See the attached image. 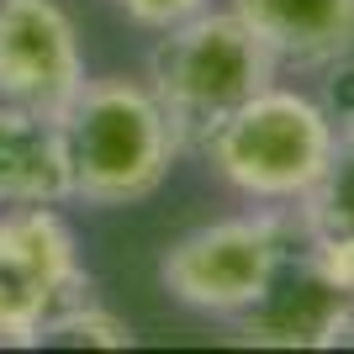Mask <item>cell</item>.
Wrapping results in <instances>:
<instances>
[{"instance_id":"6da1fadb","label":"cell","mask_w":354,"mask_h":354,"mask_svg":"<svg viewBox=\"0 0 354 354\" xmlns=\"http://www.w3.org/2000/svg\"><path fill=\"white\" fill-rule=\"evenodd\" d=\"M53 122L69 164V201L85 207L148 201L185 148L153 85L133 74H85V85Z\"/></svg>"},{"instance_id":"7a4b0ae2","label":"cell","mask_w":354,"mask_h":354,"mask_svg":"<svg viewBox=\"0 0 354 354\" xmlns=\"http://www.w3.org/2000/svg\"><path fill=\"white\" fill-rule=\"evenodd\" d=\"M339 127L317 95L291 85H265L233 117H222L201 138V159L227 191L265 201V207H301L333 159Z\"/></svg>"},{"instance_id":"3957f363","label":"cell","mask_w":354,"mask_h":354,"mask_svg":"<svg viewBox=\"0 0 354 354\" xmlns=\"http://www.w3.org/2000/svg\"><path fill=\"white\" fill-rule=\"evenodd\" d=\"M275 69L281 59L227 6H207L201 16L159 32L148 53V85L164 101L185 148H201V138L222 117H233L243 101L275 85Z\"/></svg>"},{"instance_id":"277c9868","label":"cell","mask_w":354,"mask_h":354,"mask_svg":"<svg viewBox=\"0 0 354 354\" xmlns=\"http://www.w3.org/2000/svg\"><path fill=\"white\" fill-rule=\"evenodd\" d=\"M296 233H301V217H286V212H249V217L207 222L164 249L159 281L191 312L243 317L291 259Z\"/></svg>"},{"instance_id":"5b68a950","label":"cell","mask_w":354,"mask_h":354,"mask_svg":"<svg viewBox=\"0 0 354 354\" xmlns=\"http://www.w3.org/2000/svg\"><path fill=\"white\" fill-rule=\"evenodd\" d=\"M80 296H90V275L80 265L74 227L53 201L0 207V344H43L48 317Z\"/></svg>"},{"instance_id":"8992f818","label":"cell","mask_w":354,"mask_h":354,"mask_svg":"<svg viewBox=\"0 0 354 354\" xmlns=\"http://www.w3.org/2000/svg\"><path fill=\"white\" fill-rule=\"evenodd\" d=\"M85 85L80 32L59 0H0V101L59 117Z\"/></svg>"},{"instance_id":"52a82bcc","label":"cell","mask_w":354,"mask_h":354,"mask_svg":"<svg viewBox=\"0 0 354 354\" xmlns=\"http://www.w3.org/2000/svg\"><path fill=\"white\" fill-rule=\"evenodd\" d=\"M227 11L296 69H323L354 53V0H227Z\"/></svg>"},{"instance_id":"ba28073f","label":"cell","mask_w":354,"mask_h":354,"mask_svg":"<svg viewBox=\"0 0 354 354\" xmlns=\"http://www.w3.org/2000/svg\"><path fill=\"white\" fill-rule=\"evenodd\" d=\"M344 307V296L307 265V249L291 254L281 275L270 281V291L254 301L243 317H233L238 333L254 344H286V349H323V333L333 323V312Z\"/></svg>"},{"instance_id":"9c48e42d","label":"cell","mask_w":354,"mask_h":354,"mask_svg":"<svg viewBox=\"0 0 354 354\" xmlns=\"http://www.w3.org/2000/svg\"><path fill=\"white\" fill-rule=\"evenodd\" d=\"M11 201H69V164L59 122L0 101V207Z\"/></svg>"},{"instance_id":"30bf717a","label":"cell","mask_w":354,"mask_h":354,"mask_svg":"<svg viewBox=\"0 0 354 354\" xmlns=\"http://www.w3.org/2000/svg\"><path fill=\"white\" fill-rule=\"evenodd\" d=\"M296 217H301V233L307 238H354V127L339 133L323 180L296 207Z\"/></svg>"},{"instance_id":"8fae6325","label":"cell","mask_w":354,"mask_h":354,"mask_svg":"<svg viewBox=\"0 0 354 354\" xmlns=\"http://www.w3.org/2000/svg\"><path fill=\"white\" fill-rule=\"evenodd\" d=\"M43 344H101V349H127V344H133V328L122 323L117 312H106V307H95L90 296H80V301H69V307H59L53 317H48Z\"/></svg>"},{"instance_id":"7c38bea8","label":"cell","mask_w":354,"mask_h":354,"mask_svg":"<svg viewBox=\"0 0 354 354\" xmlns=\"http://www.w3.org/2000/svg\"><path fill=\"white\" fill-rule=\"evenodd\" d=\"M307 265L344 301H354V238H307Z\"/></svg>"},{"instance_id":"4fadbf2b","label":"cell","mask_w":354,"mask_h":354,"mask_svg":"<svg viewBox=\"0 0 354 354\" xmlns=\"http://www.w3.org/2000/svg\"><path fill=\"white\" fill-rule=\"evenodd\" d=\"M317 74H323V85H317L323 111L333 117L339 133H349V127H354V53H339V59L323 64Z\"/></svg>"},{"instance_id":"5bb4252c","label":"cell","mask_w":354,"mask_h":354,"mask_svg":"<svg viewBox=\"0 0 354 354\" xmlns=\"http://www.w3.org/2000/svg\"><path fill=\"white\" fill-rule=\"evenodd\" d=\"M111 6L143 32H169V27H180V21L201 16L212 0H111Z\"/></svg>"},{"instance_id":"9a60e30c","label":"cell","mask_w":354,"mask_h":354,"mask_svg":"<svg viewBox=\"0 0 354 354\" xmlns=\"http://www.w3.org/2000/svg\"><path fill=\"white\" fill-rule=\"evenodd\" d=\"M333 344H354V301H344V307L333 312V323H328L323 349H333Z\"/></svg>"}]
</instances>
